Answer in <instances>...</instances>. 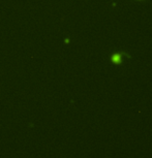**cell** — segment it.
Returning a JSON list of instances; mask_svg holds the SVG:
<instances>
[{"label": "cell", "mask_w": 152, "mask_h": 158, "mask_svg": "<svg viewBox=\"0 0 152 158\" xmlns=\"http://www.w3.org/2000/svg\"><path fill=\"white\" fill-rule=\"evenodd\" d=\"M111 60H112V62L116 65L121 64V63H122V57H121V54H119V53L113 54L112 56H111Z\"/></svg>", "instance_id": "6da1fadb"}]
</instances>
